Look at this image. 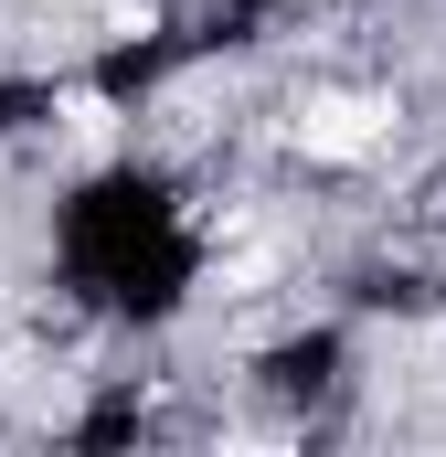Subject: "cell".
Segmentation results:
<instances>
[{
    "mask_svg": "<svg viewBox=\"0 0 446 457\" xmlns=\"http://www.w3.org/2000/svg\"><path fill=\"white\" fill-rule=\"evenodd\" d=\"M298 149L309 160H372L383 149V107L372 96H309L298 107Z\"/></svg>",
    "mask_w": 446,
    "mask_h": 457,
    "instance_id": "1",
    "label": "cell"
},
{
    "mask_svg": "<svg viewBox=\"0 0 446 457\" xmlns=\"http://www.w3.org/2000/svg\"><path fill=\"white\" fill-rule=\"evenodd\" d=\"M64 117H75V138H107V128H117L107 96H64Z\"/></svg>",
    "mask_w": 446,
    "mask_h": 457,
    "instance_id": "2",
    "label": "cell"
}]
</instances>
